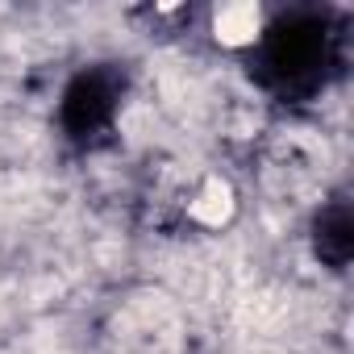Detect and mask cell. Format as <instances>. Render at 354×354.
I'll use <instances>...</instances> for the list:
<instances>
[{"label": "cell", "mask_w": 354, "mask_h": 354, "mask_svg": "<svg viewBox=\"0 0 354 354\" xmlns=\"http://www.w3.org/2000/svg\"><path fill=\"white\" fill-rule=\"evenodd\" d=\"M188 217L201 221V225H209V230L225 225V221L234 217V188H230L225 180H209V184L188 201Z\"/></svg>", "instance_id": "cell-2"}, {"label": "cell", "mask_w": 354, "mask_h": 354, "mask_svg": "<svg viewBox=\"0 0 354 354\" xmlns=\"http://www.w3.org/2000/svg\"><path fill=\"white\" fill-rule=\"evenodd\" d=\"M213 34L225 46H246L263 34V9L250 5V0H238V5H221L213 13Z\"/></svg>", "instance_id": "cell-1"}]
</instances>
